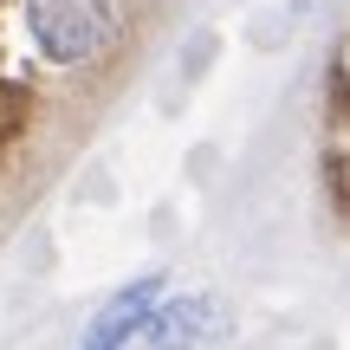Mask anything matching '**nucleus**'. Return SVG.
Masks as SVG:
<instances>
[{
	"instance_id": "f257e3e1",
	"label": "nucleus",
	"mask_w": 350,
	"mask_h": 350,
	"mask_svg": "<svg viewBox=\"0 0 350 350\" xmlns=\"http://www.w3.org/2000/svg\"><path fill=\"white\" fill-rule=\"evenodd\" d=\"M26 26L52 65H91L111 46V0H26Z\"/></svg>"
},
{
	"instance_id": "7ed1b4c3",
	"label": "nucleus",
	"mask_w": 350,
	"mask_h": 350,
	"mask_svg": "<svg viewBox=\"0 0 350 350\" xmlns=\"http://www.w3.org/2000/svg\"><path fill=\"white\" fill-rule=\"evenodd\" d=\"M214 299H163L156 305V318L137 331V344L130 350H201L214 338Z\"/></svg>"
},
{
	"instance_id": "f03ea898",
	"label": "nucleus",
	"mask_w": 350,
	"mask_h": 350,
	"mask_svg": "<svg viewBox=\"0 0 350 350\" xmlns=\"http://www.w3.org/2000/svg\"><path fill=\"white\" fill-rule=\"evenodd\" d=\"M156 305H163V273H150V279H137V286L117 292V299L85 325L78 350H130V344H137V331L156 318Z\"/></svg>"
}]
</instances>
